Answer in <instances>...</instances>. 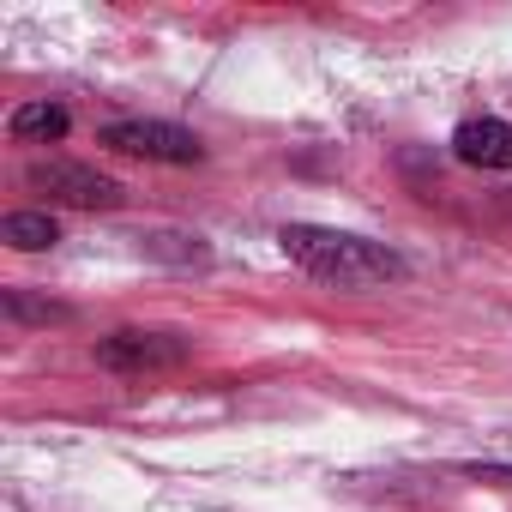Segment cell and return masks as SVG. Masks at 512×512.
Segmentation results:
<instances>
[{
    "mask_svg": "<svg viewBox=\"0 0 512 512\" xmlns=\"http://www.w3.org/2000/svg\"><path fill=\"white\" fill-rule=\"evenodd\" d=\"M7 314H13V320H43V326H49V320H67V308H55V302H31L25 290H7Z\"/></svg>",
    "mask_w": 512,
    "mask_h": 512,
    "instance_id": "ba28073f",
    "label": "cell"
},
{
    "mask_svg": "<svg viewBox=\"0 0 512 512\" xmlns=\"http://www.w3.org/2000/svg\"><path fill=\"white\" fill-rule=\"evenodd\" d=\"M278 241L308 278L338 284V290H380V284H398L410 272L398 247L350 235V229H326V223H284Z\"/></svg>",
    "mask_w": 512,
    "mask_h": 512,
    "instance_id": "6da1fadb",
    "label": "cell"
},
{
    "mask_svg": "<svg viewBox=\"0 0 512 512\" xmlns=\"http://www.w3.org/2000/svg\"><path fill=\"white\" fill-rule=\"evenodd\" d=\"M187 356H193V338H181V332L127 326V332L97 338V362H103L109 374H163V368H181Z\"/></svg>",
    "mask_w": 512,
    "mask_h": 512,
    "instance_id": "3957f363",
    "label": "cell"
},
{
    "mask_svg": "<svg viewBox=\"0 0 512 512\" xmlns=\"http://www.w3.org/2000/svg\"><path fill=\"white\" fill-rule=\"evenodd\" d=\"M25 181L37 193H49V205H67V211H115L121 205V181L91 163H73V157H37L25 169Z\"/></svg>",
    "mask_w": 512,
    "mask_h": 512,
    "instance_id": "7a4b0ae2",
    "label": "cell"
},
{
    "mask_svg": "<svg viewBox=\"0 0 512 512\" xmlns=\"http://www.w3.org/2000/svg\"><path fill=\"white\" fill-rule=\"evenodd\" d=\"M67 127H73V115L61 109V103H19L13 115H7V133L13 139H25V145H49V139H67Z\"/></svg>",
    "mask_w": 512,
    "mask_h": 512,
    "instance_id": "8992f818",
    "label": "cell"
},
{
    "mask_svg": "<svg viewBox=\"0 0 512 512\" xmlns=\"http://www.w3.org/2000/svg\"><path fill=\"white\" fill-rule=\"evenodd\" d=\"M0 241L19 247V253H43V247L61 241V223L49 211H7V217H0Z\"/></svg>",
    "mask_w": 512,
    "mask_h": 512,
    "instance_id": "52a82bcc",
    "label": "cell"
},
{
    "mask_svg": "<svg viewBox=\"0 0 512 512\" xmlns=\"http://www.w3.org/2000/svg\"><path fill=\"white\" fill-rule=\"evenodd\" d=\"M103 145L121 157H139V163H175V169L205 163L199 133H187L175 121H115V127H103Z\"/></svg>",
    "mask_w": 512,
    "mask_h": 512,
    "instance_id": "277c9868",
    "label": "cell"
},
{
    "mask_svg": "<svg viewBox=\"0 0 512 512\" xmlns=\"http://www.w3.org/2000/svg\"><path fill=\"white\" fill-rule=\"evenodd\" d=\"M452 157L470 169H512V121L500 115H470L452 133Z\"/></svg>",
    "mask_w": 512,
    "mask_h": 512,
    "instance_id": "5b68a950",
    "label": "cell"
}]
</instances>
